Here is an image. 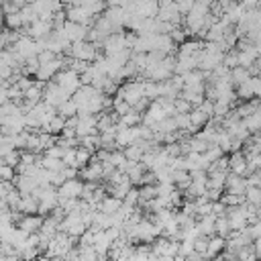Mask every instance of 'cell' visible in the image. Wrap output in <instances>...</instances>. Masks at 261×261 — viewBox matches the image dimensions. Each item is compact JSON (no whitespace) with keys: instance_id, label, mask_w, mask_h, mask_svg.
<instances>
[{"instance_id":"20","label":"cell","mask_w":261,"mask_h":261,"mask_svg":"<svg viewBox=\"0 0 261 261\" xmlns=\"http://www.w3.org/2000/svg\"><path fill=\"white\" fill-rule=\"evenodd\" d=\"M216 234H220V237H228L230 232H232V226H230V222H228V218H226V214H222V216H216Z\"/></svg>"},{"instance_id":"30","label":"cell","mask_w":261,"mask_h":261,"mask_svg":"<svg viewBox=\"0 0 261 261\" xmlns=\"http://www.w3.org/2000/svg\"><path fill=\"white\" fill-rule=\"evenodd\" d=\"M173 104H175V112H190L194 106H192V102H188L186 98H181V96H177L175 100H173Z\"/></svg>"},{"instance_id":"35","label":"cell","mask_w":261,"mask_h":261,"mask_svg":"<svg viewBox=\"0 0 261 261\" xmlns=\"http://www.w3.org/2000/svg\"><path fill=\"white\" fill-rule=\"evenodd\" d=\"M37 57H39V61H41V63H47V61L55 59V57H57V53H53L51 49H41V51L37 53Z\"/></svg>"},{"instance_id":"33","label":"cell","mask_w":261,"mask_h":261,"mask_svg":"<svg viewBox=\"0 0 261 261\" xmlns=\"http://www.w3.org/2000/svg\"><path fill=\"white\" fill-rule=\"evenodd\" d=\"M247 153H261V130L255 133V137L251 139V143H249V151H247Z\"/></svg>"},{"instance_id":"11","label":"cell","mask_w":261,"mask_h":261,"mask_svg":"<svg viewBox=\"0 0 261 261\" xmlns=\"http://www.w3.org/2000/svg\"><path fill=\"white\" fill-rule=\"evenodd\" d=\"M222 249H226V239L220 234H212V237H208V249H206L204 257H216Z\"/></svg>"},{"instance_id":"19","label":"cell","mask_w":261,"mask_h":261,"mask_svg":"<svg viewBox=\"0 0 261 261\" xmlns=\"http://www.w3.org/2000/svg\"><path fill=\"white\" fill-rule=\"evenodd\" d=\"M220 202H224L226 206H241V204H245V202H247V198H245V194L226 192V194H222V196H220Z\"/></svg>"},{"instance_id":"36","label":"cell","mask_w":261,"mask_h":261,"mask_svg":"<svg viewBox=\"0 0 261 261\" xmlns=\"http://www.w3.org/2000/svg\"><path fill=\"white\" fill-rule=\"evenodd\" d=\"M175 4H177V8H179L181 14H188L192 10V6L196 4V0H175Z\"/></svg>"},{"instance_id":"14","label":"cell","mask_w":261,"mask_h":261,"mask_svg":"<svg viewBox=\"0 0 261 261\" xmlns=\"http://www.w3.org/2000/svg\"><path fill=\"white\" fill-rule=\"evenodd\" d=\"M92 157H94V153H92L88 147H84V145L75 147V159H73V167L82 169L84 165H88V163H90V159H92Z\"/></svg>"},{"instance_id":"13","label":"cell","mask_w":261,"mask_h":261,"mask_svg":"<svg viewBox=\"0 0 261 261\" xmlns=\"http://www.w3.org/2000/svg\"><path fill=\"white\" fill-rule=\"evenodd\" d=\"M18 210H20L22 214H35V212L39 210V200H37L33 194H22Z\"/></svg>"},{"instance_id":"43","label":"cell","mask_w":261,"mask_h":261,"mask_svg":"<svg viewBox=\"0 0 261 261\" xmlns=\"http://www.w3.org/2000/svg\"><path fill=\"white\" fill-rule=\"evenodd\" d=\"M4 31V18H0V33Z\"/></svg>"},{"instance_id":"21","label":"cell","mask_w":261,"mask_h":261,"mask_svg":"<svg viewBox=\"0 0 261 261\" xmlns=\"http://www.w3.org/2000/svg\"><path fill=\"white\" fill-rule=\"evenodd\" d=\"M57 112H59L63 118H69V116L77 114V104H75V100H73V98H67V100L57 108Z\"/></svg>"},{"instance_id":"10","label":"cell","mask_w":261,"mask_h":261,"mask_svg":"<svg viewBox=\"0 0 261 261\" xmlns=\"http://www.w3.org/2000/svg\"><path fill=\"white\" fill-rule=\"evenodd\" d=\"M196 226H198L200 234H204V237H212V234H216V228H214V226H216V216H214V214L198 216Z\"/></svg>"},{"instance_id":"29","label":"cell","mask_w":261,"mask_h":261,"mask_svg":"<svg viewBox=\"0 0 261 261\" xmlns=\"http://www.w3.org/2000/svg\"><path fill=\"white\" fill-rule=\"evenodd\" d=\"M222 63H224L226 67H230V69L237 67V65H239V51H232V49L226 51L224 57H222Z\"/></svg>"},{"instance_id":"32","label":"cell","mask_w":261,"mask_h":261,"mask_svg":"<svg viewBox=\"0 0 261 261\" xmlns=\"http://www.w3.org/2000/svg\"><path fill=\"white\" fill-rule=\"evenodd\" d=\"M122 202H124V204H130V206H137V204H139V188H130Z\"/></svg>"},{"instance_id":"37","label":"cell","mask_w":261,"mask_h":261,"mask_svg":"<svg viewBox=\"0 0 261 261\" xmlns=\"http://www.w3.org/2000/svg\"><path fill=\"white\" fill-rule=\"evenodd\" d=\"M239 2H241L247 10H249V8H259V6H261V0H239Z\"/></svg>"},{"instance_id":"7","label":"cell","mask_w":261,"mask_h":261,"mask_svg":"<svg viewBox=\"0 0 261 261\" xmlns=\"http://www.w3.org/2000/svg\"><path fill=\"white\" fill-rule=\"evenodd\" d=\"M88 29H90V27H86V24H82V22L67 20V18H65V22H63V31H65V35L69 37L71 43H73V41H82V39H86Z\"/></svg>"},{"instance_id":"41","label":"cell","mask_w":261,"mask_h":261,"mask_svg":"<svg viewBox=\"0 0 261 261\" xmlns=\"http://www.w3.org/2000/svg\"><path fill=\"white\" fill-rule=\"evenodd\" d=\"M175 0H159V8H169Z\"/></svg>"},{"instance_id":"16","label":"cell","mask_w":261,"mask_h":261,"mask_svg":"<svg viewBox=\"0 0 261 261\" xmlns=\"http://www.w3.org/2000/svg\"><path fill=\"white\" fill-rule=\"evenodd\" d=\"M63 128H65V118L57 112V114H55V116H53V118H51V120H49L41 130H47V133H53V135H61V130H63Z\"/></svg>"},{"instance_id":"26","label":"cell","mask_w":261,"mask_h":261,"mask_svg":"<svg viewBox=\"0 0 261 261\" xmlns=\"http://www.w3.org/2000/svg\"><path fill=\"white\" fill-rule=\"evenodd\" d=\"M245 198H247L249 204L259 206L261 204V186H249L247 192H245Z\"/></svg>"},{"instance_id":"2","label":"cell","mask_w":261,"mask_h":261,"mask_svg":"<svg viewBox=\"0 0 261 261\" xmlns=\"http://www.w3.org/2000/svg\"><path fill=\"white\" fill-rule=\"evenodd\" d=\"M82 192H84V179L82 177H71V179H65L59 188H57V198H59V204L67 198H82Z\"/></svg>"},{"instance_id":"40","label":"cell","mask_w":261,"mask_h":261,"mask_svg":"<svg viewBox=\"0 0 261 261\" xmlns=\"http://www.w3.org/2000/svg\"><path fill=\"white\" fill-rule=\"evenodd\" d=\"M253 249H255V255L261 257V237H257V239L253 241Z\"/></svg>"},{"instance_id":"25","label":"cell","mask_w":261,"mask_h":261,"mask_svg":"<svg viewBox=\"0 0 261 261\" xmlns=\"http://www.w3.org/2000/svg\"><path fill=\"white\" fill-rule=\"evenodd\" d=\"M237 96H239V98H243V100H251V98L255 96V92H253V84H251V77H249L247 82H243V84H239V86H237Z\"/></svg>"},{"instance_id":"42","label":"cell","mask_w":261,"mask_h":261,"mask_svg":"<svg viewBox=\"0 0 261 261\" xmlns=\"http://www.w3.org/2000/svg\"><path fill=\"white\" fill-rule=\"evenodd\" d=\"M216 2H218L222 8H226V6H230V4H232V2H237V0H216Z\"/></svg>"},{"instance_id":"6","label":"cell","mask_w":261,"mask_h":261,"mask_svg":"<svg viewBox=\"0 0 261 261\" xmlns=\"http://www.w3.org/2000/svg\"><path fill=\"white\" fill-rule=\"evenodd\" d=\"M249 188L247 184V177L245 175H239V173H226V181H224V190L226 192H234V194H245Z\"/></svg>"},{"instance_id":"9","label":"cell","mask_w":261,"mask_h":261,"mask_svg":"<svg viewBox=\"0 0 261 261\" xmlns=\"http://www.w3.org/2000/svg\"><path fill=\"white\" fill-rule=\"evenodd\" d=\"M43 220H45V216H41L39 212H35V214H22V218L16 222V226L24 228L27 232H37L41 228Z\"/></svg>"},{"instance_id":"17","label":"cell","mask_w":261,"mask_h":261,"mask_svg":"<svg viewBox=\"0 0 261 261\" xmlns=\"http://www.w3.org/2000/svg\"><path fill=\"white\" fill-rule=\"evenodd\" d=\"M141 122H143V114L137 112L135 108H130L126 114H122L118 118V124H122V126H135V124H141Z\"/></svg>"},{"instance_id":"23","label":"cell","mask_w":261,"mask_h":261,"mask_svg":"<svg viewBox=\"0 0 261 261\" xmlns=\"http://www.w3.org/2000/svg\"><path fill=\"white\" fill-rule=\"evenodd\" d=\"M20 16H22V22H24V27L33 24V22L39 18V14L35 12L33 4H24V6H20Z\"/></svg>"},{"instance_id":"22","label":"cell","mask_w":261,"mask_h":261,"mask_svg":"<svg viewBox=\"0 0 261 261\" xmlns=\"http://www.w3.org/2000/svg\"><path fill=\"white\" fill-rule=\"evenodd\" d=\"M20 198H22V194H20V190L14 186V188L6 194V198H4V200H6V204H8V208H10V210H18V206H20ZM18 212H20V210H18Z\"/></svg>"},{"instance_id":"31","label":"cell","mask_w":261,"mask_h":261,"mask_svg":"<svg viewBox=\"0 0 261 261\" xmlns=\"http://www.w3.org/2000/svg\"><path fill=\"white\" fill-rule=\"evenodd\" d=\"M4 163H8V165L16 167V165L20 163V149H14V151H10V153L4 157Z\"/></svg>"},{"instance_id":"4","label":"cell","mask_w":261,"mask_h":261,"mask_svg":"<svg viewBox=\"0 0 261 261\" xmlns=\"http://www.w3.org/2000/svg\"><path fill=\"white\" fill-rule=\"evenodd\" d=\"M80 177L84 181H98L104 177V167H102V161L98 157H92L88 165H84L80 169Z\"/></svg>"},{"instance_id":"8","label":"cell","mask_w":261,"mask_h":261,"mask_svg":"<svg viewBox=\"0 0 261 261\" xmlns=\"http://www.w3.org/2000/svg\"><path fill=\"white\" fill-rule=\"evenodd\" d=\"M228 167L232 173H239V175H249V167H247V155L241 153V151H232L230 157H228Z\"/></svg>"},{"instance_id":"34","label":"cell","mask_w":261,"mask_h":261,"mask_svg":"<svg viewBox=\"0 0 261 261\" xmlns=\"http://www.w3.org/2000/svg\"><path fill=\"white\" fill-rule=\"evenodd\" d=\"M16 84H18V88L24 92V90H29V88L35 84V80H33V75H24V73H22V75L16 80Z\"/></svg>"},{"instance_id":"38","label":"cell","mask_w":261,"mask_h":261,"mask_svg":"<svg viewBox=\"0 0 261 261\" xmlns=\"http://www.w3.org/2000/svg\"><path fill=\"white\" fill-rule=\"evenodd\" d=\"M61 137H65V139H73V137H77V133H75L73 126H65V128L61 130Z\"/></svg>"},{"instance_id":"15","label":"cell","mask_w":261,"mask_h":261,"mask_svg":"<svg viewBox=\"0 0 261 261\" xmlns=\"http://www.w3.org/2000/svg\"><path fill=\"white\" fill-rule=\"evenodd\" d=\"M243 122L247 124V128H249L251 133H259V130H261V106L255 108L249 116H245Z\"/></svg>"},{"instance_id":"3","label":"cell","mask_w":261,"mask_h":261,"mask_svg":"<svg viewBox=\"0 0 261 261\" xmlns=\"http://www.w3.org/2000/svg\"><path fill=\"white\" fill-rule=\"evenodd\" d=\"M67 94H73L80 86H82V80H80V73H75L73 69H69V67H63L61 71H57V75L53 77Z\"/></svg>"},{"instance_id":"12","label":"cell","mask_w":261,"mask_h":261,"mask_svg":"<svg viewBox=\"0 0 261 261\" xmlns=\"http://www.w3.org/2000/svg\"><path fill=\"white\" fill-rule=\"evenodd\" d=\"M120 206H122V200H120V198H116L114 194H106V196L102 198L98 210H102V212H106V214H112V212H116Z\"/></svg>"},{"instance_id":"18","label":"cell","mask_w":261,"mask_h":261,"mask_svg":"<svg viewBox=\"0 0 261 261\" xmlns=\"http://www.w3.org/2000/svg\"><path fill=\"white\" fill-rule=\"evenodd\" d=\"M249 77H251V71H249V67L237 65V67H232V69H230V80H232V84H234V86H239V84L247 82Z\"/></svg>"},{"instance_id":"39","label":"cell","mask_w":261,"mask_h":261,"mask_svg":"<svg viewBox=\"0 0 261 261\" xmlns=\"http://www.w3.org/2000/svg\"><path fill=\"white\" fill-rule=\"evenodd\" d=\"M10 98H8V88L6 86H2L0 88V104H6Z\"/></svg>"},{"instance_id":"24","label":"cell","mask_w":261,"mask_h":261,"mask_svg":"<svg viewBox=\"0 0 261 261\" xmlns=\"http://www.w3.org/2000/svg\"><path fill=\"white\" fill-rule=\"evenodd\" d=\"M4 24H6L8 29H22L24 22H22L20 10H18V12H10V14H4Z\"/></svg>"},{"instance_id":"1","label":"cell","mask_w":261,"mask_h":261,"mask_svg":"<svg viewBox=\"0 0 261 261\" xmlns=\"http://www.w3.org/2000/svg\"><path fill=\"white\" fill-rule=\"evenodd\" d=\"M67 98H71V94H67L55 80L47 82V86H45V90H43V100H45V102H49L51 106L59 108Z\"/></svg>"},{"instance_id":"5","label":"cell","mask_w":261,"mask_h":261,"mask_svg":"<svg viewBox=\"0 0 261 261\" xmlns=\"http://www.w3.org/2000/svg\"><path fill=\"white\" fill-rule=\"evenodd\" d=\"M14 49H16V53L27 61V57H33V55H37L39 53V47H37V41L33 39V37H29V35H22L16 43H14Z\"/></svg>"},{"instance_id":"28","label":"cell","mask_w":261,"mask_h":261,"mask_svg":"<svg viewBox=\"0 0 261 261\" xmlns=\"http://www.w3.org/2000/svg\"><path fill=\"white\" fill-rule=\"evenodd\" d=\"M230 112V104L222 102V100H214V116L216 118H224Z\"/></svg>"},{"instance_id":"27","label":"cell","mask_w":261,"mask_h":261,"mask_svg":"<svg viewBox=\"0 0 261 261\" xmlns=\"http://www.w3.org/2000/svg\"><path fill=\"white\" fill-rule=\"evenodd\" d=\"M124 155H126V159H133V161H141V157H143V149L137 145V143H130V145H126L124 149Z\"/></svg>"}]
</instances>
